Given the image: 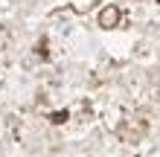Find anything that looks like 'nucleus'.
<instances>
[{
	"label": "nucleus",
	"instance_id": "obj_1",
	"mask_svg": "<svg viewBox=\"0 0 160 157\" xmlns=\"http://www.w3.org/2000/svg\"><path fill=\"white\" fill-rule=\"evenodd\" d=\"M117 21H119V9H117V6L105 9V12H99V23H102V26H114Z\"/></svg>",
	"mask_w": 160,
	"mask_h": 157
}]
</instances>
